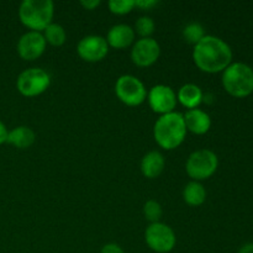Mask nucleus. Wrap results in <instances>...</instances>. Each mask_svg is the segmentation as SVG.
Listing matches in <instances>:
<instances>
[{
	"instance_id": "nucleus-1",
	"label": "nucleus",
	"mask_w": 253,
	"mask_h": 253,
	"mask_svg": "<svg viewBox=\"0 0 253 253\" xmlns=\"http://www.w3.org/2000/svg\"><path fill=\"white\" fill-rule=\"evenodd\" d=\"M193 61L202 72L220 73L232 63V49L220 37L205 35L194 46Z\"/></svg>"
},
{
	"instance_id": "nucleus-2",
	"label": "nucleus",
	"mask_w": 253,
	"mask_h": 253,
	"mask_svg": "<svg viewBox=\"0 0 253 253\" xmlns=\"http://www.w3.org/2000/svg\"><path fill=\"white\" fill-rule=\"evenodd\" d=\"M187 127L183 114L173 113L161 115L153 127V136L158 146L170 151L179 147L187 136Z\"/></svg>"
},
{
	"instance_id": "nucleus-3",
	"label": "nucleus",
	"mask_w": 253,
	"mask_h": 253,
	"mask_svg": "<svg viewBox=\"0 0 253 253\" xmlns=\"http://www.w3.org/2000/svg\"><path fill=\"white\" fill-rule=\"evenodd\" d=\"M53 15L52 0H24L19 7L20 21L31 31H43L52 22Z\"/></svg>"
},
{
	"instance_id": "nucleus-4",
	"label": "nucleus",
	"mask_w": 253,
	"mask_h": 253,
	"mask_svg": "<svg viewBox=\"0 0 253 253\" xmlns=\"http://www.w3.org/2000/svg\"><path fill=\"white\" fill-rule=\"evenodd\" d=\"M222 85L235 98H246L253 91V69L249 64L235 62L222 72Z\"/></svg>"
},
{
	"instance_id": "nucleus-5",
	"label": "nucleus",
	"mask_w": 253,
	"mask_h": 253,
	"mask_svg": "<svg viewBox=\"0 0 253 253\" xmlns=\"http://www.w3.org/2000/svg\"><path fill=\"white\" fill-rule=\"evenodd\" d=\"M217 166L219 158L216 153L208 148H203L190 153L185 163V170L193 180L200 182L211 177L216 172Z\"/></svg>"
},
{
	"instance_id": "nucleus-6",
	"label": "nucleus",
	"mask_w": 253,
	"mask_h": 253,
	"mask_svg": "<svg viewBox=\"0 0 253 253\" xmlns=\"http://www.w3.org/2000/svg\"><path fill=\"white\" fill-rule=\"evenodd\" d=\"M51 84V77L41 68H29L19 74L16 81V88L21 95L32 98L41 95L48 89Z\"/></svg>"
},
{
	"instance_id": "nucleus-7",
	"label": "nucleus",
	"mask_w": 253,
	"mask_h": 253,
	"mask_svg": "<svg viewBox=\"0 0 253 253\" xmlns=\"http://www.w3.org/2000/svg\"><path fill=\"white\" fill-rule=\"evenodd\" d=\"M116 96L127 106H138L147 99L145 84L135 76L124 74L115 83Z\"/></svg>"
},
{
	"instance_id": "nucleus-8",
	"label": "nucleus",
	"mask_w": 253,
	"mask_h": 253,
	"mask_svg": "<svg viewBox=\"0 0 253 253\" xmlns=\"http://www.w3.org/2000/svg\"><path fill=\"white\" fill-rule=\"evenodd\" d=\"M145 241L152 251L168 253L175 247V234L168 225L163 222H153L146 229Z\"/></svg>"
},
{
	"instance_id": "nucleus-9",
	"label": "nucleus",
	"mask_w": 253,
	"mask_h": 253,
	"mask_svg": "<svg viewBox=\"0 0 253 253\" xmlns=\"http://www.w3.org/2000/svg\"><path fill=\"white\" fill-rule=\"evenodd\" d=\"M147 100L152 111L165 115L173 113L177 105V94L166 84H157L147 91Z\"/></svg>"
},
{
	"instance_id": "nucleus-10",
	"label": "nucleus",
	"mask_w": 253,
	"mask_h": 253,
	"mask_svg": "<svg viewBox=\"0 0 253 253\" xmlns=\"http://www.w3.org/2000/svg\"><path fill=\"white\" fill-rule=\"evenodd\" d=\"M109 52V44L103 36L89 35L83 37L77 44V53L83 61L99 62L106 57Z\"/></svg>"
},
{
	"instance_id": "nucleus-11",
	"label": "nucleus",
	"mask_w": 253,
	"mask_h": 253,
	"mask_svg": "<svg viewBox=\"0 0 253 253\" xmlns=\"http://www.w3.org/2000/svg\"><path fill=\"white\" fill-rule=\"evenodd\" d=\"M161 54L160 43L152 37H146V39H140L133 43L132 49H131V59L137 67L152 66L157 62Z\"/></svg>"
},
{
	"instance_id": "nucleus-12",
	"label": "nucleus",
	"mask_w": 253,
	"mask_h": 253,
	"mask_svg": "<svg viewBox=\"0 0 253 253\" xmlns=\"http://www.w3.org/2000/svg\"><path fill=\"white\" fill-rule=\"evenodd\" d=\"M46 46L42 32L27 31L17 41V53L25 61H35L43 54Z\"/></svg>"
},
{
	"instance_id": "nucleus-13",
	"label": "nucleus",
	"mask_w": 253,
	"mask_h": 253,
	"mask_svg": "<svg viewBox=\"0 0 253 253\" xmlns=\"http://www.w3.org/2000/svg\"><path fill=\"white\" fill-rule=\"evenodd\" d=\"M105 40L109 47H113L116 49L127 48L135 41V30L126 24L114 25L109 30Z\"/></svg>"
},
{
	"instance_id": "nucleus-14",
	"label": "nucleus",
	"mask_w": 253,
	"mask_h": 253,
	"mask_svg": "<svg viewBox=\"0 0 253 253\" xmlns=\"http://www.w3.org/2000/svg\"><path fill=\"white\" fill-rule=\"evenodd\" d=\"M183 116L187 131H190L194 135H205L211 127V119L209 114L202 109L188 110Z\"/></svg>"
},
{
	"instance_id": "nucleus-15",
	"label": "nucleus",
	"mask_w": 253,
	"mask_h": 253,
	"mask_svg": "<svg viewBox=\"0 0 253 253\" xmlns=\"http://www.w3.org/2000/svg\"><path fill=\"white\" fill-rule=\"evenodd\" d=\"M166 166L165 157L160 151H150L141 161V172L148 179H153L161 175Z\"/></svg>"
},
{
	"instance_id": "nucleus-16",
	"label": "nucleus",
	"mask_w": 253,
	"mask_h": 253,
	"mask_svg": "<svg viewBox=\"0 0 253 253\" xmlns=\"http://www.w3.org/2000/svg\"><path fill=\"white\" fill-rule=\"evenodd\" d=\"M203 99H204L203 90L200 89V86L193 83H187L180 86L177 94V100H179V103L185 106L188 110L198 109V106L202 104Z\"/></svg>"
},
{
	"instance_id": "nucleus-17",
	"label": "nucleus",
	"mask_w": 253,
	"mask_h": 253,
	"mask_svg": "<svg viewBox=\"0 0 253 253\" xmlns=\"http://www.w3.org/2000/svg\"><path fill=\"white\" fill-rule=\"evenodd\" d=\"M35 140H36V135L31 128L27 126H17L7 132L6 143L20 150H24L34 145Z\"/></svg>"
},
{
	"instance_id": "nucleus-18",
	"label": "nucleus",
	"mask_w": 253,
	"mask_h": 253,
	"mask_svg": "<svg viewBox=\"0 0 253 253\" xmlns=\"http://www.w3.org/2000/svg\"><path fill=\"white\" fill-rule=\"evenodd\" d=\"M183 199L190 207H200L204 204L207 199V190L204 185L195 180L189 182L183 189Z\"/></svg>"
},
{
	"instance_id": "nucleus-19",
	"label": "nucleus",
	"mask_w": 253,
	"mask_h": 253,
	"mask_svg": "<svg viewBox=\"0 0 253 253\" xmlns=\"http://www.w3.org/2000/svg\"><path fill=\"white\" fill-rule=\"evenodd\" d=\"M44 40L47 43L52 44V46H62L67 40L66 30L62 25L56 24V22H51L46 29L42 31Z\"/></svg>"
},
{
	"instance_id": "nucleus-20",
	"label": "nucleus",
	"mask_w": 253,
	"mask_h": 253,
	"mask_svg": "<svg viewBox=\"0 0 253 253\" xmlns=\"http://www.w3.org/2000/svg\"><path fill=\"white\" fill-rule=\"evenodd\" d=\"M183 36H184L185 41L195 46L205 37V30L199 22H190L183 29Z\"/></svg>"
},
{
	"instance_id": "nucleus-21",
	"label": "nucleus",
	"mask_w": 253,
	"mask_h": 253,
	"mask_svg": "<svg viewBox=\"0 0 253 253\" xmlns=\"http://www.w3.org/2000/svg\"><path fill=\"white\" fill-rule=\"evenodd\" d=\"M143 215H145V217L151 224H153V222H160L161 217L163 215L162 207L156 200H147L145 203V205H143Z\"/></svg>"
},
{
	"instance_id": "nucleus-22",
	"label": "nucleus",
	"mask_w": 253,
	"mask_h": 253,
	"mask_svg": "<svg viewBox=\"0 0 253 253\" xmlns=\"http://www.w3.org/2000/svg\"><path fill=\"white\" fill-rule=\"evenodd\" d=\"M155 21L150 16H141L135 24V34L140 35L141 39L151 37V35L155 32Z\"/></svg>"
},
{
	"instance_id": "nucleus-23",
	"label": "nucleus",
	"mask_w": 253,
	"mask_h": 253,
	"mask_svg": "<svg viewBox=\"0 0 253 253\" xmlns=\"http://www.w3.org/2000/svg\"><path fill=\"white\" fill-rule=\"evenodd\" d=\"M109 10L115 15H126L135 7V0H110Z\"/></svg>"
},
{
	"instance_id": "nucleus-24",
	"label": "nucleus",
	"mask_w": 253,
	"mask_h": 253,
	"mask_svg": "<svg viewBox=\"0 0 253 253\" xmlns=\"http://www.w3.org/2000/svg\"><path fill=\"white\" fill-rule=\"evenodd\" d=\"M158 4L157 0H135V6L141 7L143 10H148Z\"/></svg>"
},
{
	"instance_id": "nucleus-25",
	"label": "nucleus",
	"mask_w": 253,
	"mask_h": 253,
	"mask_svg": "<svg viewBox=\"0 0 253 253\" xmlns=\"http://www.w3.org/2000/svg\"><path fill=\"white\" fill-rule=\"evenodd\" d=\"M100 253H125V252H124V250L121 249L119 245L113 244V242H111V244L104 245Z\"/></svg>"
},
{
	"instance_id": "nucleus-26",
	"label": "nucleus",
	"mask_w": 253,
	"mask_h": 253,
	"mask_svg": "<svg viewBox=\"0 0 253 253\" xmlns=\"http://www.w3.org/2000/svg\"><path fill=\"white\" fill-rule=\"evenodd\" d=\"M81 5L86 10H94L100 5V0H82Z\"/></svg>"
},
{
	"instance_id": "nucleus-27",
	"label": "nucleus",
	"mask_w": 253,
	"mask_h": 253,
	"mask_svg": "<svg viewBox=\"0 0 253 253\" xmlns=\"http://www.w3.org/2000/svg\"><path fill=\"white\" fill-rule=\"evenodd\" d=\"M7 132H9V131H7L6 126H5L4 123L0 120V145H2V143H6Z\"/></svg>"
},
{
	"instance_id": "nucleus-28",
	"label": "nucleus",
	"mask_w": 253,
	"mask_h": 253,
	"mask_svg": "<svg viewBox=\"0 0 253 253\" xmlns=\"http://www.w3.org/2000/svg\"><path fill=\"white\" fill-rule=\"evenodd\" d=\"M237 253H253V242H250V244L244 245V246L239 250V252Z\"/></svg>"
}]
</instances>
